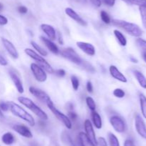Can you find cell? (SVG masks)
I'll return each mask as SVG.
<instances>
[{"mask_svg": "<svg viewBox=\"0 0 146 146\" xmlns=\"http://www.w3.org/2000/svg\"><path fill=\"white\" fill-rule=\"evenodd\" d=\"M113 25L123 29L125 32L135 37H140L143 34V31L140 27L134 23L128 22L121 19H113L111 21Z\"/></svg>", "mask_w": 146, "mask_h": 146, "instance_id": "6da1fadb", "label": "cell"}, {"mask_svg": "<svg viewBox=\"0 0 146 146\" xmlns=\"http://www.w3.org/2000/svg\"><path fill=\"white\" fill-rule=\"evenodd\" d=\"M8 104L10 111L14 115L24 120V121L29 123V125H30L31 126L35 125L36 123L33 116L31 114H29L28 112L26 111L23 107H21V106L19 105L18 104L15 103L14 102H8Z\"/></svg>", "mask_w": 146, "mask_h": 146, "instance_id": "7a4b0ae2", "label": "cell"}, {"mask_svg": "<svg viewBox=\"0 0 146 146\" xmlns=\"http://www.w3.org/2000/svg\"><path fill=\"white\" fill-rule=\"evenodd\" d=\"M18 101L20 103L27 107V108L29 109L32 113H34L38 117H39L41 120H48V115L46 113L41 110L38 105L35 104L31 99L28 98V97H24V96H20L18 97Z\"/></svg>", "mask_w": 146, "mask_h": 146, "instance_id": "3957f363", "label": "cell"}, {"mask_svg": "<svg viewBox=\"0 0 146 146\" xmlns=\"http://www.w3.org/2000/svg\"><path fill=\"white\" fill-rule=\"evenodd\" d=\"M26 54L29 56V57H31V59L36 61L37 62V64L40 66L41 67H42L45 71H46L48 73L50 74H52L54 72V70L53 69V67H51V64L44 58L41 55H40L39 54H38L37 52H36L34 50H33L32 49L30 48H27L24 50Z\"/></svg>", "mask_w": 146, "mask_h": 146, "instance_id": "277c9868", "label": "cell"}, {"mask_svg": "<svg viewBox=\"0 0 146 146\" xmlns=\"http://www.w3.org/2000/svg\"><path fill=\"white\" fill-rule=\"evenodd\" d=\"M46 104L47 106H48V108H49V110L52 112L53 114H54V115H55L56 117L57 118H58V120L66 126V127H67L68 129H71V127H72V123H71V120L68 118V116L64 115V113H61V112H60L59 110L54 106V103H53V102L51 101H51L48 102L46 103Z\"/></svg>", "mask_w": 146, "mask_h": 146, "instance_id": "5b68a950", "label": "cell"}, {"mask_svg": "<svg viewBox=\"0 0 146 146\" xmlns=\"http://www.w3.org/2000/svg\"><path fill=\"white\" fill-rule=\"evenodd\" d=\"M61 55L64 58L67 59L69 61L72 62L73 63L78 65L81 66L84 60H83L81 57H79L78 54L75 52V50L72 48H66L64 49L61 51Z\"/></svg>", "mask_w": 146, "mask_h": 146, "instance_id": "8992f818", "label": "cell"}, {"mask_svg": "<svg viewBox=\"0 0 146 146\" xmlns=\"http://www.w3.org/2000/svg\"><path fill=\"white\" fill-rule=\"evenodd\" d=\"M30 69H31L35 79L38 82H44L47 80V74L45 70L36 63H31Z\"/></svg>", "mask_w": 146, "mask_h": 146, "instance_id": "52a82bcc", "label": "cell"}, {"mask_svg": "<svg viewBox=\"0 0 146 146\" xmlns=\"http://www.w3.org/2000/svg\"><path fill=\"white\" fill-rule=\"evenodd\" d=\"M110 123H111V125L113 127L114 130L117 132V133H122L125 131V123L124 120L121 118V117L118 115H114L110 118Z\"/></svg>", "mask_w": 146, "mask_h": 146, "instance_id": "ba28073f", "label": "cell"}, {"mask_svg": "<svg viewBox=\"0 0 146 146\" xmlns=\"http://www.w3.org/2000/svg\"><path fill=\"white\" fill-rule=\"evenodd\" d=\"M135 126L137 133L143 138L146 140V125L143 119L140 115L137 114L135 117Z\"/></svg>", "mask_w": 146, "mask_h": 146, "instance_id": "9c48e42d", "label": "cell"}, {"mask_svg": "<svg viewBox=\"0 0 146 146\" xmlns=\"http://www.w3.org/2000/svg\"><path fill=\"white\" fill-rule=\"evenodd\" d=\"M29 90L30 93H31L32 95H34V97H36L37 99L41 100V102H45L46 104L48 102L51 101V100L49 96L48 95V94H46L45 92L40 90V89H38L36 88V87H32V86H31V87H29Z\"/></svg>", "mask_w": 146, "mask_h": 146, "instance_id": "30bf717a", "label": "cell"}, {"mask_svg": "<svg viewBox=\"0 0 146 146\" xmlns=\"http://www.w3.org/2000/svg\"><path fill=\"white\" fill-rule=\"evenodd\" d=\"M1 42H2V44L3 45H4V48L6 49L7 52L10 54V56H11L12 58H19V54L18 51H17L16 47H14V45L13 44V43L11 42H10L9 40H8L7 39L5 38H1Z\"/></svg>", "mask_w": 146, "mask_h": 146, "instance_id": "8fae6325", "label": "cell"}, {"mask_svg": "<svg viewBox=\"0 0 146 146\" xmlns=\"http://www.w3.org/2000/svg\"><path fill=\"white\" fill-rule=\"evenodd\" d=\"M84 128H85L86 135H87V137L95 144V145H96L97 139L96 137L95 131H94L92 123H91V122L89 120H88V119L86 120L85 122H84Z\"/></svg>", "mask_w": 146, "mask_h": 146, "instance_id": "7c38bea8", "label": "cell"}, {"mask_svg": "<svg viewBox=\"0 0 146 146\" xmlns=\"http://www.w3.org/2000/svg\"><path fill=\"white\" fill-rule=\"evenodd\" d=\"M76 45L84 53L89 56H94L96 54V49L92 44L85 42H77Z\"/></svg>", "mask_w": 146, "mask_h": 146, "instance_id": "4fadbf2b", "label": "cell"}, {"mask_svg": "<svg viewBox=\"0 0 146 146\" xmlns=\"http://www.w3.org/2000/svg\"><path fill=\"white\" fill-rule=\"evenodd\" d=\"M13 130L17 132L20 135L23 136L27 138H31L33 137V135L30 129L27 126L24 125L17 124L13 126Z\"/></svg>", "mask_w": 146, "mask_h": 146, "instance_id": "5bb4252c", "label": "cell"}, {"mask_svg": "<svg viewBox=\"0 0 146 146\" xmlns=\"http://www.w3.org/2000/svg\"><path fill=\"white\" fill-rule=\"evenodd\" d=\"M9 75L11 77V80L14 82V85H15L16 88H17V91L19 92V93L20 94H22L24 92V86H23L22 82H21V78H20L19 76L18 75L16 72L13 71V70H10L9 71Z\"/></svg>", "mask_w": 146, "mask_h": 146, "instance_id": "9a60e30c", "label": "cell"}, {"mask_svg": "<svg viewBox=\"0 0 146 146\" xmlns=\"http://www.w3.org/2000/svg\"><path fill=\"white\" fill-rule=\"evenodd\" d=\"M65 13L70 17V18L74 19V21H76L77 23L81 24L83 27H86L87 26L86 21L84 19L81 18V17H80L79 14H77L73 9L67 7V8L65 9Z\"/></svg>", "mask_w": 146, "mask_h": 146, "instance_id": "2e32d148", "label": "cell"}, {"mask_svg": "<svg viewBox=\"0 0 146 146\" xmlns=\"http://www.w3.org/2000/svg\"><path fill=\"white\" fill-rule=\"evenodd\" d=\"M109 72L111 75L112 76L113 78H115V80H118V81L121 82H127V78L125 77V76L115 67V65H111L109 67Z\"/></svg>", "mask_w": 146, "mask_h": 146, "instance_id": "e0dca14e", "label": "cell"}, {"mask_svg": "<svg viewBox=\"0 0 146 146\" xmlns=\"http://www.w3.org/2000/svg\"><path fill=\"white\" fill-rule=\"evenodd\" d=\"M41 29L46 34V35L51 40H55L56 38V30L51 25L47 24H42L41 25Z\"/></svg>", "mask_w": 146, "mask_h": 146, "instance_id": "ac0fdd59", "label": "cell"}, {"mask_svg": "<svg viewBox=\"0 0 146 146\" xmlns=\"http://www.w3.org/2000/svg\"><path fill=\"white\" fill-rule=\"evenodd\" d=\"M41 40L44 43V44L46 45V47L50 50L52 53L55 54H58L59 53V50H58V47H57L56 44L54 42H53L52 40H49V39L46 38V37H44V36H41Z\"/></svg>", "mask_w": 146, "mask_h": 146, "instance_id": "d6986e66", "label": "cell"}, {"mask_svg": "<svg viewBox=\"0 0 146 146\" xmlns=\"http://www.w3.org/2000/svg\"><path fill=\"white\" fill-rule=\"evenodd\" d=\"M78 140L81 146H96L95 144L87 137L86 133L84 132H81L78 134Z\"/></svg>", "mask_w": 146, "mask_h": 146, "instance_id": "ffe728a7", "label": "cell"}, {"mask_svg": "<svg viewBox=\"0 0 146 146\" xmlns=\"http://www.w3.org/2000/svg\"><path fill=\"white\" fill-rule=\"evenodd\" d=\"M133 74L141 87L146 89V77L144 76V74L138 70H134Z\"/></svg>", "mask_w": 146, "mask_h": 146, "instance_id": "44dd1931", "label": "cell"}, {"mask_svg": "<svg viewBox=\"0 0 146 146\" xmlns=\"http://www.w3.org/2000/svg\"><path fill=\"white\" fill-rule=\"evenodd\" d=\"M93 123L97 129H101L102 127V120L100 115L96 111H92L91 113Z\"/></svg>", "mask_w": 146, "mask_h": 146, "instance_id": "7402d4cb", "label": "cell"}, {"mask_svg": "<svg viewBox=\"0 0 146 146\" xmlns=\"http://www.w3.org/2000/svg\"><path fill=\"white\" fill-rule=\"evenodd\" d=\"M113 33L115 38L118 40V43H119L121 46H123V47H125L127 44V40L126 38H125V36H124V34L118 29H114Z\"/></svg>", "mask_w": 146, "mask_h": 146, "instance_id": "603a6c76", "label": "cell"}, {"mask_svg": "<svg viewBox=\"0 0 146 146\" xmlns=\"http://www.w3.org/2000/svg\"><path fill=\"white\" fill-rule=\"evenodd\" d=\"M1 140H2V142L5 145H9L14 143V136L13 135L12 133L8 132V133H6L3 135L2 137H1Z\"/></svg>", "mask_w": 146, "mask_h": 146, "instance_id": "cb8c5ba5", "label": "cell"}, {"mask_svg": "<svg viewBox=\"0 0 146 146\" xmlns=\"http://www.w3.org/2000/svg\"><path fill=\"white\" fill-rule=\"evenodd\" d=\"M75 1L81 4H88L94 7H100L101 5V0H75Z\"/></svg>", "mask_w": 146, "mask_h": 146, "instance_id": "d4e9b609", "label": "cell"}, {"mask_svg": "<svg viewBox=\"0 0 146 146\" xmlns=\"http://www.w3.org/2000/svg\"><path fill=\"white\" fill-rule=\"evenodd\" d=\"M140 104H141V110L143 117L146 119V97L143 94H140L139 95Z\"/></svg>", "mask_w": 146, "mask_h": 146, "instance_id": "484cf974", "label": "cell"}, {"mask_svg": "<svg viewBox=\"0 0 146 146\" xmlns=\"http://www.w3.org/2000/svg\"><path fill=\"white\" fill-rule=\"evenodd\" d=\"M31 44L32 45V47H34V50H36V51L38 52V54H39L40 55H41L42 57L43 56H44V57H45V56L48 55V52H47L46 51L44 48H42L41 46L38 45L36 42H35L34 41H31Z\"/></svg>", "mask_w": 146, "mask_h": 146, "instance_id": "4316f807", "label": "cell"}, {"mask_svg": "<svg viewBox=\"0 0 146 146\" xmlns=\"http://www.w3.org/2000/svg\"><path fill=\"white\" fill-rule=\"evenodd\" d=\"M108 139H109L110 146H120L119 140L113 133H110L108 134Z\"/></svg>", "mask_w": 146, "mask_h": 146, "instance_id": "83f0119b", "label": "cell"}, {"mask_svg": "<svg viewBox=\"0 0 146 146\" xmlns=\"http://www.w3.org/2000/svg\"><path fill=\"white\" fill-rule=\"evenodd\" d=\"M139 11L141 13V19H142V23L143 27L146 29V5L140 6Z\"/></svg>", "mask_w": 146, "mask_h": 146, "instance_id": "f1b7e54d", "label": "cell"}, {"mask_svg": "<svg viewBox=\"0 0 146 146\" xmlns=\"http://www.w3.org/2000/svg\"><path fill=\"white\" fill-rule=\"evenodd\" d=\"M86 104L88 107V108L91 111H95L96 108V102L94 99L91 97H87L86 98Z\"/></svg>", "mask_w": 146, "mask_h": 146, "instance_id": "f546056e", "label": "cell"}, {"mask_svg": "<svg viewBox=\"0 0 146 146\" xmlns=\"http://www.w3.org/2000/svg\"><path fill=\"white\" fill-rule=\"evenodd\" d=\"M71 84H72V87L75 91H77L79 87V80H78V77L75 75H72L71 77Z\"/></svg>", "mask_w": 146, "mask_h": 146, "instance_id": "4dcf8cb0", "label": "cell"}, {"mask_svg": "<svg viewBox=\"0 0 146 146\" xmlns=\"http://www.w3.org/2000/svg\"><path fill=\"white\" fill-rule=\"evenodd\" d=\"M101 20L104 21L105 24H110L111 22V19L110 16L108 15V13L105 11H101Z\"/></svg>", "mask_w": 146, "mask_h": 146, "instance_id": "1f68e13d", "label": "cell"}, {"mask_svg": "<svg viewBox=\"0 0 146 146\" xmlns=\"http://www.w3.org/2000/svg\"><path fill=\"white\" fill-rule=\"evenodd\" d=\"M113 95L115 97H118V98H123L125 95V93L124 92V90L121 88L115 89L113 90Z\"/></svg>", "mask_w": 146, "mask_h": 146, "instance_id": "d6a6232c", "label": "cell"}, {"mask_svg": "<svg viewBox=\"0 0 146 146\" xmlns=\"http://www.w3.org/2000/svg\"><path fill=\"white\" fill-rule=\"evenodd\" d=\"M81 67H84V69H85L87 72H89L94 73V72H95L94 67L91 65V64H90V63L88 62L87 61H84Z\"/></svg>", "mask_w": 146, "mask_h": 146, "instance_id": "836d02e7", "label": "cell"}, {"mask_svg": "<svg viewBox=\"0 0 146 146\" xmlns=\"http://www.w3.org/2000/svg\"><path fill=\"white\" fill-rule=\"evenodd\" d=\"M125 2H128L129 4H135L138 6H143L146 5V0H123Z\"/></svg>", "mask_w": 146, "mask_h": 146, "instance_id": "e575fe53", "label": "cell"}, {"mask_svg": "<svg viewBox=\"0 0 146 146\" xmlns=\"http://www.w3.org/2000/svg\"><path fill=\"white\" fill-rule=\"evenodd\" d=\"M136 42L138 44V45L143 50V52H146V40H143V39L138 38L137 39Z\"/></svg>", "mask_w": 146, "mask_h": 146, "instance_id": "d590c367", "label": "cell"}, {"mask_svg": "<svg viewBox=\"0 0 146 146\" xmlns=\"http://www.w3.org/2000/svg\"><path fill=\"white\" fill-rule=\"evenodd\" d=\"M97 145L99 146H108L106 140L103 137H100L97 139Z\"/></svg>", "mask_w": 146, "mask_h": 146, "instance_id": "8d00e7d4", "label": "cell"}, {"mask_svg": "<svg viewBox=\"0 0 146 146\" xmlns=\"http://www.w3.org/2000/svg\"><path fill=\"white\" fill-rule=\"evenodd\" d=\"M0 110L4 112L8 111L9 110L8 102H0Z\"/></svg>", "mask_w": 146, "mask_h": 146, "instance_id": "74e56055", "label": "cell"}, {"mask_svg": "<svg viewBox=\"0 0 146 146\" xmlns=\"http://www.w3.org/2000/svg\"><path fill=\"white\" fill-rule=\"evenodd\" d=\"M101 3L103 2L108 7H113L115 3V0H101Z\"/></svg>", "mask_w": 146, "mask_h": 146, "instance_id": "f35d334b", "label": "cell"}, {"mask_svg": "<svg viewBox=\"0 0 146 146\" xmlns=\"http://www.w3.org/2000/svg\"><path fill=\"white\" fill-rule=\"evenodd\" d=\"M55 74L58 76V77H64L66 75L65 70L63 69H58V70H56Z\"/></svg>", "mask_w": 146, "mask_h": 146, "instance_id": "ab89813d", "label": "cell"}, {"mask_svg": "<svg viewBox=\"0 0 146 146\" xmlns=\"http://www.w3.org/2000/svg\"><path fill=\"white\" fill-rule=\"evenodd\" d=\"M65 138H66V142H67V143L68 144V145L69 146H76L75 144H74V141L72 140V139H71V136H70L69 135L66 134Z\"/></svg>", "mask_w": 146, "mask_h": 146, "instance_id": "60d3db41", "label": "cell"}, {"mask_svg": "<svg viewBox=\"0 0 146 146\" xmlns=\"http://www.w3.org/2000/svg\"><path fill=\"white\" fill-rule=\"evenodd\" d=\"M7 23H8V19H7V17L0 14V25H6Z\"/></svg>", "mask_w": 146, "mask_h": 146, "instance_id": "b9f144b4", "label": "cell"}, {"mask_svg": "<svg viewBox=\"0 0 146 146\" xmlns=\"http://www.w3.org/2000/svg\"><path fill=\"white\" fill-rule=\"evenodd\" d=\"M78 117V115L73 111L68 112V118L71 119L72 120H76Z\"/></svg>", "mask_w": 146, "mask_h": 146, "instance_id": "7bdbcfd3", "label": "cell"}, {"mask_svg": "<svg viewBox=\"0 0 146 146\" xmlns=\"http://www.w3.org/2000/svg\"><path fill=\"white\" fill-rule=\"evenodd\" d=\"M86 89H87V90H88V92H90V93H92L93 91H94V88H93L92 83H91V81L87 82Z\"/></svg>", "mask_w": 146, "mask_h": 146, "instance_id": "ee69618b", "label": "cell"}, {"mask_svg": "<svg viewBox=\"0 0 146 146\" xmlns=\"http://www.w3.org/2000/svg\"><path fill=\"white\" fill-rule=\"evenodd\" d=\"M123 146H135V143H134V142L132 140H131V139H127V140H125V141L124 142Z\"/></svg>", "mask_w": 146, "mask_h": 146, "instance_id": "f6af8a7d", "label": "cell"}, {"mask_svg": "<svg viewBox=\"0 0 146 146\" xmlns=\"http://www.w3.org/2000/svg\"><path fill=\"white\" fill-rule=\"evenodd\" d=\"M18 11L19 13H21V14H26L28 11V9L24 6H20V7H18Z\"/></svg>", "mask_w": 146, "mask_h": 146, "instance_id": "bcb514c9", "label": "cell"}, {"mask_svg": "<svg viewBox=\"0 0 146 146\" xmlns=\"http://www.w3.org/2000/svg\"><path fill=\"white\" fill-rule=\"evenodd\" d=\"M7 64H8V62H7V60H6L2 55L0 54V65L7 66Z\"/></svg>", "mask_w": 146, "mask_h": 146, "instance_id": "7dc6e473", "label": "cell"}, {"mask_svg": "<svg viewBox=\"0 0 146 146\" xmlns=\"http://www.w3.org/2000/svg\"><path fill=\"white\" fill-rule=\"evenodd\" d=\"M58 42H59L60 44H64V41H63V39L61 34H58Z\"/></svg>", "mask_w": 146, "mask_h": 146, "instance_id": "c3c4849f", "label": "cell"}, {"mask_svg": "<svg viewBox=\"0 0 146 146\" xmlns=\"http://www.w3.org/2000/svg\"><path fill=\"white\" fill-rule=\"evenodd\" d=\"M130 60H131V61L133 63H138V60H137V59H135V57H130Z\"/></svg>", "mask_w": 146, "mask_h": 146, "instance_id": "681fc988", "label": "cell"}, {"mask_svg": "<svg viewBox=\"0 0 146 146\" xmlns=\"http://www.w3.org/2000/svg\"><path fill=\"white\" fill-rule=\"evenodd\" d=\"M67 105L68 106V110H69V111H72L73 110V108H74V106H73V104H71V103H68V104Z\"/></svg>", "mask_w": 146, "mask_h": 146, "instance_id": "f907efd6", "label": "cell"}, {"mask_svg": "<svg viewBox=\"0 0 146 146\" xmlns=\"http://www.w3.org/2000/svg\"><path fill=\"white\" fill-rule=\"evenodd\" d=\"M142 57H143V59L144 61L146 62V52H143Z\"/></svg>", "mask_w": 146, "mask_h": 146, "instance_id": "816d5d0a", "label": "cell"}, {"mask_svg": "<svg viewBox=\"0 0 146 146\" xmlns=\"http://www.w3.org/2000/svg\"><path fill=\"white\" fill-rule=\"evenodd\" d=\"M0 117H4V114H3L2 111H1V110H0Z\"/></svg>", "mask_w": 146, "mask_h": 146, "instance_id": "f5cc1de1", "label": "cell"}, {"mask_svg": "<svg viewBox=\"0 0 146 146\" xmlns=\"http://www.w3.org/2000/svg\"><path fill=\"white\" fill-rule=\"evenodd\" d=\"M2 8H3V5H2V4H1V3H0V10L2 9Z\"/></svg>", "mask_w": 146, "mask_h": 146, "instance_id": "db71d44e", "label": "cell"}]
</instances>
